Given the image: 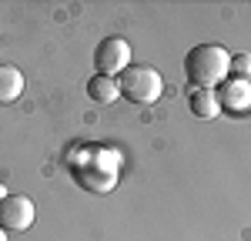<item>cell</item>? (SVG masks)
I'll return each instance as SVG.
<instances>
[{"label": "cell", "mask_w": 251, "mask_h": 241, "mask_svg": "<svg viewBox=\"0 0 251 241\" xmlns=\"http://www.w3.org/2000/svg\"><path fill=\"white\" fill-rule=\"evenodd\" d=\"M94 67H97V74H104V77H121L131 67V44L124 37H117V34L104 37L94 47Z\"/></svg>", "instance_id": "3957f363"}, {"label": "cell", "mask_w": 251, "mask_h": 241, "mask_svg": "<svg viewBox=\"0 0 251 241\" xmlns=\"http://www.w3.org/2000/svg\"><path fill=\"white\" fill-rule=\"evenodd\" d=\"M188 107H191L194 118H201V120H214L221 114L218 94H214V91H201V87H191V91H188Z\"/></svg>", "instance_id": "52a82bcc"}, {"label": "cell", "mask_w": 251, "mask_h": 241, "mask_svg": "<svg viewBox=\"0 0 251 241\" xmlns=\"http://www.w3.org/2000/svg\"><path fill=\"white\" fill-rule=\"evenodd\" d=\"M231 74V54L221 44H198L184 57V77L191 87L218 91Z\"/></svg>", "instance_id": "6da1fadb"}, {"label": "cell", "mask_w": 251, "mask_h": 241, "mask_svg": "<svg viewBox=\"0 0 251 241\" xmlns=\"http://www.w3.org/2000/svg\"><path fill=\"white\" fill-rule=\"evenodd\" d=\"M87 97L94 104H114L121 97V87H117V77H104V74H94L87 80Z\"/></svg>", "instance_id": "9c48e42d"}, {"label": "cell", "mask_w": 251, "mask_h": 241, "mask_svg": "<svg viewBox=\"0 0 251 241\" xmlns=\"http://www.w3.org/2000/svg\"><path fill=\"white\" fill-rule=\"evenodd\" d=\"M117 87H121V97L134 100V104H154L164 94V77L151 64H131L117 77Z\"/></svg>", "instance_id": "7a4b0ae2"}, {"label": "cell", "mask_w": 251, "mask_h": 241, "mask_svg": "<svg viewBox=\"0 0 251 241\" xmlns=\"http://www.w3.org/2000/svg\"><path fill=\"white\" fill-rule=\"evenodd\" d=\"M214 94H218V100H221V111H234V114H241V111H248V107H251V80L228 77Z\"/></svg>", "instance_id": "5b68a950"}, {"label": "cell", "mask_w": 251, "mask_h": 241, "mask_svg": "<svg viewBox=\"0 0 251 241\" xmlns=\"http://www.w3.org/2000/svg\"><path fill=\"white\" fill-rule=\"evenodd\" d=\"M24 94V74L14 64H0V104H14Z\"/></svg>", "instance_id": "ba28073f"}, {"label": "cell", "mask_w": 251, "mask_h": 241, "mask_svg": "<svg viewBox=\"0 0 251 241\" xmlns=\"http://www.w3.org/2000/svg\"><path fill=\"white\" fill-rule=\"evenodd\" d=\"M37 218V208L27 194H7L0 201V228L3 231H27Z\"/></svg>", "instance_id": "277c9868"}, {"label": "cell", "mask_w": 251, "mask_h": 241, "mask_svg": "<svg viewBox=\"0 0 251 241\" xmlns=\"http://www.w3.org/2000/svg\"><path fill=\"white\" fill-rule=\"evenodd\" d=\"M3 198H7V188H3V184H0V201H3Z\"/></svg>", "instance_id": "8fae6325"}, {"label": "cell", "mask_w": 251, "mask_h": 241, "mask_svg": "<svg viewBox=\"0 0 251 241\" xmlns=\"http://www.w3.org/2000/svg\"><path fill=\"white\" fill-rule=\"evenodd\" d=\"M231 71L238 80H251V54H234L231 57Z\"/></svg>", "instance_id": "30bf717a"}, {"label": "cell", "mask_w": 251, "mask_h": 241, "mask_svg": "<svg viewBox=\"0 0 251 241\" xmlns=\"http://www.w3.org/2000/svg\"><path fill=\"white\" fill-rule=\"evenodd\" d=\"M0 241H7V231H3V228H0Z\"/></svg>", "instance_id": "7c38bea8"}, {"label": "cell", "mask_w": 251, "mask_h": 241, "mask_svg": "<svg viewBox=\"0 0 251 241\" xmlns=\"http://www.w3.org/2000/svg\"><path fill=\"white\" fill-rule=\"evenodd\" d=\"M74 178H77L80 188H87L94 194H104V191H111L117 184V171L100 168V164H80V168H74Z\"/></svg>", "instance_id": "8992f818"}]
</instances>
